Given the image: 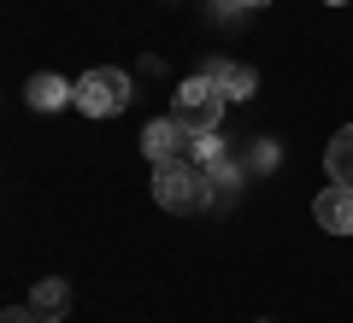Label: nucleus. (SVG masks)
Wrapping results in <instances>:
<instances>
[{"instance_id": "11", "label": "nucleus", "mask_w": 353, "mask_h": 323, "mask_svg": "<svg viewBox=\"0 0 353 323\" xmlns=\"http://www.w3.org/2000/svg\"><path fill=\"white\" fill-rule=\"evenodd\" d=\"M0 323H41V317H36V311H30V306H12V311H6V317H0Z\"/></svg>"}, {"instance_id": "2", "label": "nucleus", "mask_w": 353, "mask_h": 323, "mask_svg": "<svg viewBox=\"0 0 353 323\" xmlns=\"http://www.w3.org/2000/svg\"><path fill=\"white\" fill-rule=\"evenodd\" d=\"M130 100H136V88H130V71H118V65H101V71L77 76V106H83V118H118Z\"/></svg>"}, {"instance_id": "4", "label": "nucleus", "mask_w": 353, "mask_h": 323, "mask_svg": "<svg viewBox=\"0 0 353 323\" xmlns=\"http://www.w3.org/2000/svg\"><path fill=\"white\" fill-rule=\"evenodd\" d=\"M312 218H318V229H330V236H353V188H347V183L318 188Z\"/></svg>"}, {"instance_id": "3", "label": "nucleus", "mask_w": 353, "mask_h": 323, "mask_svg": "<svg viewBox=\"0 0 353 323\" xmlns=\"http://www.w3.org/2000/svg\"><path fill=\"white\" fill-rule=\"evenodd\" d=\"M224 106H230L224 88H218L212 76L201 71V76H189V83H176V106H171V118H176L183 129H218V124H224Z\"/></svg>"}, {"instance_id": "12", "label": "nucleus", "mask_w": 353, "mask_h": 323, "mask_svg": "<svg viewBox=\"0 0 353 323\" xmlns=\"http://www.w3.org/2000/svg\"><path fill=\"white\" fill-rule=\"evenodd\" d=\"M324 6H347V0H324Z\"/></svg>"}, {"instance_id": "13", "label": "nucleus", "mask_w": 353, "mask_h": 323, "mask_svg": "<svg viewBox=\"0 0 353 323\" xmlns=\"http://www.w3.org/2000/svg\"><path fill=\"white\" fill-rule=\"evenodd\" d=\"M241 6H265V0H241Z\"/></svg>"}, {"instance_id": "6", "label": "nucleus", "mask_w": 353, "mask_h": 323, "mask_svg": "<svg viewBox=\"0 0 353 323\" xmlns=\"http://www.w3.org/2000/svg\"><path fill=\"white\" fill-rule=\"evenodd\" d=\"M30 311H36L41 323H59L65 311H71V282H65V276H41V282L30 288Z\"/></svg>"}, {"instance_id": "1", "label": "nucleus", "mask_w": 353, "mask_h": 323, "mask_svg": "<svg viewBox=\"0 0 353 323\" xmlns=\"http://www.w3.org/2000/svg\"><path fill=\"white\" fill-rule=\"evenodd\" d=\"M153 200L165 211H201L212 206V171L206 165H189V159H171V165H153Z\"/></svg>"}, {"instance_id": "9", "label": "nucleus", "mask_w": 353, "mask_h": 323, "mask_svg": "<svg viewBox=\"0 0 353 323\" xmlns=\"http://www.w3.org/2000/svg\"><path fill=\"white\" fill-rule=\"evenodd\" d=\"M324 171H330V183H347V188H353V124H341L336 136H330Z\"/></svg>"}, {"instance_id": "5", "label": "nucleus", "mask_w": 353, "mask_h": 323, "mask_svg": "<svg viewBox=\"0 0 353 323\" xmlns=\"http://www.w3.org/2000/svg\"><path fill=\"white\" fill-rule=\"evenodd\" d=\"M183 141H189V129L176 124V118H153V124L141 129V153H148L153 165H171V159H183Z\"/></svg>"}, {"instance_id": "8", "label": "nucleus", "mask_w": 353, "mask_h": 323, "mask_svg": "<svg viewBox=\"0 0 353 323\" xmlns=\"http://www.w3.org/2000/svg\"><path fill=\"white\" fill-rule=\"evenodd\" d=\"M30 106H36V112H59V106H77V83H65V76H53V71L30 76Z\"/></svg>"}, {"instance_id": "7", "label": "nucleus", "mask_w": 353, "mask_h": 323, "mask_svg": "<svg viewBox=\"0 0 353 323\" xmlns=\"http://www.w3.org/2000/svg\"><path fill=\"white\" fill-rule=\"evenodd\" d=\"M206 76L224 88V100H253V88H259L253 65H236V59H212V65H206Z\"/></svg>"}, {"instance_id": "14", "label": "nucleus", "mask_w": 353, "mask_h": 323, "mask_svg": "<svg viewBox=\"0 0 353 323\" xmlns=\"http://www.w3.org/2000/svg\"><path fill=\"white\" fill-rule=\"evenodd\" d=\"M259 323H265V317H259Z\"/></svg>"}, {"instance_id": "10", "label": "nucleus", "mask_w": 353, "mask_h": 323, "mask_svg": "<svg viewBox=\"0 0 353 323\" xmlns=\"http://www.w3.org/2000/svg\"><path fill=\"white\" fill-rule=\"evenodd\" d=\"M283 153H277V141H259V147H253V171H265V165H277Z\"/></svg>"}]
</instances>
